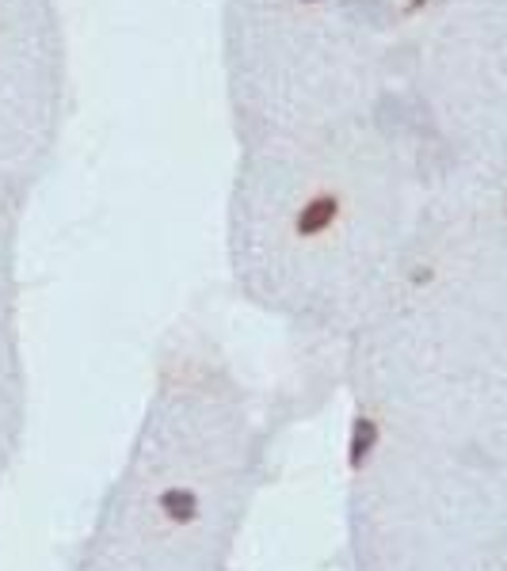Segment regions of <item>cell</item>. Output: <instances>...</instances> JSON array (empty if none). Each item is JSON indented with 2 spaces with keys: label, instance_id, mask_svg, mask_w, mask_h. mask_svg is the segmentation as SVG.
Returning a JSON list of instances; mask_svg holds the SVG:
<instances>
[{
  "label": "cell",
  "instance_id": "1",
  "mask_svg": "<svg viewBox=\"0 0 507 571\" xmlns=\"http://www.w3.org/2000/svg\"><path fill=\"white\" fill-rule=\"evenodd\" d=\"M332 218H336V199H313L302 209V218H298V232H302V237H313V232H321L325 225H332Z\"/></svg>",
  "mask_w": 507,
  "mask_h": 571
},
{
  "label": "cell",
  "instance_id": "2",
  "mask_svg": "<svg viewBox=\"0 0 507 571\" xmlns=\"http://www.w3.org/2000/svg\"><path fill=\"white\" fill-rule=\"evenodd\" d=\"M370 442H374V427H370V419H358V423H355V442H351V461H355V464H358V457H367Z\"/></svg>",
  "mask_w": 507,
  "mask_h": 571
}]
</instances>
